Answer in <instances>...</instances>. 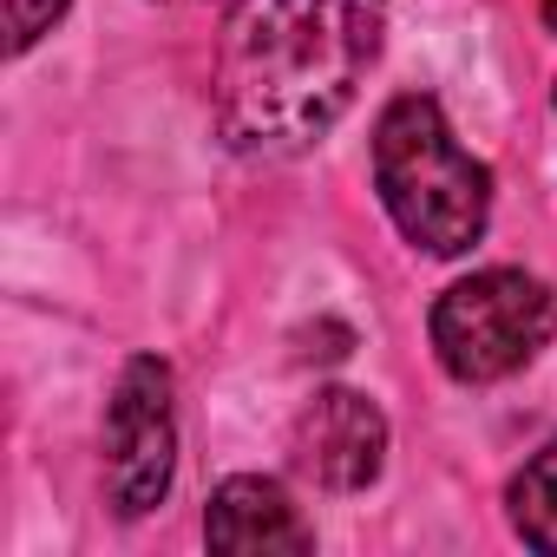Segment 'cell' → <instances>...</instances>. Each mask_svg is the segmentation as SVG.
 <instances>
[{"label": "cell", "instance_id": "obj_2", "mask_svg": "<svg viewBox=\"0 0 557 557\" xmlns=\"http://www.w3.org/2000/svg\"><path fill=\"white\" fill-rule=\"evenodd\" d=\"M374 184L400 236L426 256H466L492 223V171L453 138L426 92H400L374 125Z\"/></svg>", "mask_w": 557, "mask_h": 557}, {"label": "cell", "instance_id": "obj_6", "mask_svg": "<svg viewBox=\"0 0 557 557\" xmlns=\"http://www.w3.org/2000/svg\"><path fill=\"white\" fill-rule=\"evenodd\" d=\"M210 550H309L315 531L275 479H223L203 518Z\"/></svg>", "mask_w": 557, "mask_h": 557}, {"label": "cell", "instance_id": "obj_4", "mask_svg": "<svg viewBox=\"0 0 557 557\" xmlns=\"http://www.w3.org/2000/svg\"><path fill=\"white\" fill-rule=\"evenodd\" d=\"M177 466V413H171V368L158 355L125 361L112 407H106V492L125 518H145L171 492Z\"/></svg>", "mask_w": 557, "mask_h": 557}, {"label": "cell", "instance_id": "obj_5", "mask_svg": "<svg viewBox=\"0 0 557 557\" xmlns=\"http://www.w3.org/2000/svg\"><path fill=\"white\" fill-rule=\"evenodd\" d=\"M387 459V420L368 394L355 387H329L302 407L296 420V466L322 485V492H361L381 479Z\"/></svg>", "mask_w": 557, "mask_h": 557}, {"label": "cell", "instance_id": "obj_9", "mask_svg": "<svg viewBox=\"0 0 557 557\" xmlns=\"http://www.w3.org/2000/svg\"><path fill=\"white\" fill-rule=\"evenodd\" d=\"M537 8H544V27L557 34V0H537Z\"/></svg>", "mask_w": 557, "mask_h": 557}, {"label": "cell", "instance_id": "obj_8", "mask_svg": "<svg viewBox=\"0 0 557 557\" xmlns=\"http://www.w3.org/2000/svg\"><path fill=\"white\" fill-rule=\"evenodd\" d=\"M66 0H8V53H27L40 34H53Z\"/></svg>", "mask_w": 557, "mask_h": 557}, {"label": "cell", "instance_id": "obj_3", "mask_svg": "<svg viewBox=\"0 0 557 557\" xmlns=\"http://www.w3.org/2000/svg\"><path fill=\"white\" fill-rule=\"evenodd\" d=\"M550 335H557V296L524 269H479L433 302V355L466 387L518 374Z\"/></svg>", "mask_w": 557, "mask_h": 557}, {"label": "cell", "instance_id": "obj_1", "mask_svg": "<svg viewBox=\"0 0 557 557\" xmlns=\"http://www.w3.org/2000/svg\"><path fill=\"white\" fill-rule=\"evenodd\" d=\"M381 0H236L216 53V125L243 151L322 138L381 60Z\"/></svg>", "mask_w": 557, "mask_h": 557}, {"label": "cell", "instance_id": "obj_7", "mask_svg": "<svg viewBox=\"0 0 557 557\" xmlns=\"http://www.w3.org/2000/svg\"><path fill=\"white\" fill-rule=\"evenodd\" d=\"M511 524L531 550H557V440L537 446L524 459V472L511 479Z\"/></svg>", "mask_w": 557, "mask_h": 557}]
</instances>
